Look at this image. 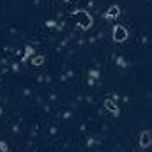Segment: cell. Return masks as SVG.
<instances>
[{
	"mask_svg": "<svg viewBox=\"0 0 152 152\" xmlns=\"http://www.w3.org/2000/svg\"><path fill=\"white\" fill-rule=\"evenodd\" d=\"M75 18H76V23L81 27V28H90V25H92V18H90V14L87 12V11H76L75 12Z\"/></svg>",
	"mask_w": 152,
	"mask_h": 152,
	"instance_id": "1",
	"label": "cell"
},
{
	"mask_svg": "<svg viewBox=\"0 0 152 152\" xmlns=\"http://www.w3.org/2000/svg\"><path fill=\"white\" fill-rule=\"evenodd\" d=\"M126 39H127V30H126V27L115 25L113 27V41L115 42H124Z\"/></svg>",
	"mask_w": 152,
	"mask_h": 152,
	"instance_id": "2",
	"label": "cell"
},
{
	"mask_svg": "<svg viewBox=\"0 0 152 152\" xmlns=\"http://www.w3.org/2000/svg\"><path fill=\"white\" fill-rule=\"evenodd\" d=\"M152 145V134L149 131H142V134H140V147L142 149H149Z\"/></svg>",
	"mask_w": 152,
	"mask_h": 152,
	"instance_id": "3",
	"label": "cell"
},
{
	"mask_svg": "<svg viewBox=\"0 0 152 152\" xmlns=\"http://www.w3.org/2000/svg\"><path fill=\"white\" fill-rule=\"evenodd\" d=\"M104 108H106L108 112H112L113 115H118V106H117V103H115L113 97H108V99H104Z\"/></svg>",
	"mask_w": 152,
	"mask_h": 152,
	"instance_id": "4",
	"label": "cell"
},
{
	"mask_svg": "<svg viewBox=\"0 0 152 152\" xmlns=\"http://www.w3.org/2000/svg\"><path fill=\"white\" fill-rule=\"evenodd\" d=\"M118 12H120V9H118V5H112L106 12H104V18L106 20H112V18H117L118 16Z\"/></svg>",
	"mask_w": 152,
	"mask_h": 152,
	"instance_id": "5",
	"label": "cell"
},
{
	"mask_svg": "<svg viewBox=\"0 0 152 152\" xmlns=\"http://www.w3.org/2000/svg\"><path fill=\"white\" fill-rule=\"evenodd\" d=\"M32 64H34L36 67L42 66V64H44V57H42V55H39V57H36V58H32Z\"/></svg>",
	"mask_w": 152,
	"mask_h": 152,
	"instance_id": "6",
	"label": "cell"
},
{
	"mask_svg": "<svg viewBox=\"0 0 152 152\" xmlns=\"http://www.w3.org/2000/svg\"><path fill=\"white\" fill-rule=\"evenodd\" d=\"M32 53H34V50H32V48H28V46H27V50H25V57H23V60H27V58H28V57H30V55H32Z\"/></svg>",
	"mask_w": 152,
	"mask_h": 152,
	"instance_id": "7",
	"label": "cell"
},
{
	"mask_svg": "<svg viewBox=\"0 0 152 152\" xmlns=\"http://www.w3.org/2000/svg\"><path fill=\"white\" fill-rule=\"evenodd\" d=\"M90 76H92V78H99V76H97V71H92V73H90Z\"/></svg>",
	"mask_w": 152,
	"mask_h": 152,
	"instance_id": "8",
	"label": "cell"
},
{
	"mask_svg": "<svg viewBox=\"0 0 152 152\" xmlns=\"http://www.w3.org/2000/svg\"><path fill=\"white\" fill-rule=\"evenodd\" d=\"M66 2H67V0H66Z\"/></svg>",
	"mask_w": 152,
	"mask_h": 152,
	"instance_id": "9",
	"label": "cell"
}]
</instances>
